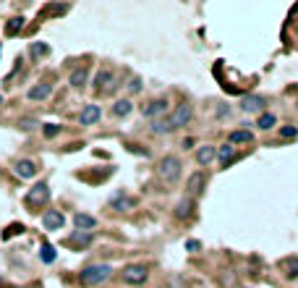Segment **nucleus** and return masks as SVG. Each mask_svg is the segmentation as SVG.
I'll list each match as a JSON object with an SVG mask.
<instances>
[{"mask_svg":"<svg viewBox=\"0 0 298 288\" xmlns=\"http://www.w3.org/2000/svg\"><path fill=\"white\" fill-rule=\"evenodd\" d=\"M280 267L285 270L288 278H298V257H288V259H283Z\"/></svg>","mask_w":298,"mask_h":288,"instance_id":"obj_23","label":"nucleus"},{"mask_svg":"<svg viewBox=\"0 0 298 288\" xmlns=\"http://www.w3.org/2000/svg\"><path fill=\"white\" fill-rule=\"evenodd\" d=\"M131 110H134V102H131V100H115V105H113L110 113H113L115 118H126Z\"/></svg>","mask_w":298,"mask_h":288,"instance_id":"obj_20","label":"nucleus"},{"mask_svg":"<svg viewBox=\"0 0 298 288\" xmlns=\"http://www.w3.org/2000/svg\"><path fill=\"white\" fill-rule=\"evenodd\" d=\"M165 113H167V100H152V102H147V105H142V115L149 118V120L162 118Z\"/></svg>","mask_w":298,"mask_h":288,"instance_id":"obj_5","label":"nucleus"},{"mask_svg":"<svg viewBox=\"0 0 298 288\" xmlns=\"http://www.w3.org/2000/svg\"><path fill=\"white\" fill-rule=\"evenodd\" d=\"M40 259L45 265H52L55 262V249L50 246V244H42V249H40Z\"/></svg>","mask_w":298,"mask_h":288,"instance_id":"obj_24","label":"nucleus"},{"mask_svg":"<svg viewBox=\"0 0 298 288\" xmlns=\"http://www.w3.org/2000/svg\"><path fill=\"white\" fill-rule=\"evenodd\" d=\"M110 207H113L115 212H128V210L136 207V199H134V197H126L123 191H118L115 197L110 199Z\"/></svg>","mask_w":298,"mask_h":288,"instance_id":"obj_10","label":"nucleus"},{"mask_svg":"<svg viewBox=\"0 0 298 288\" xmlns=\"http://www.w3.org/2000/svg\"><path fill=\"white\" fill-rule=\"evenodd\" d=\"M191 115H194V110H191L189 102H181V105H175V110L170 113V123H173V128L186 126V123L191 120Z\"/></svg>","mask_w":298,"mask_h":288,"instance_id":"obj_4","label":"nucleus"},{"mask_svg":"<svg viewBox=\"0 0 298 288\" xmlns=\"http://www.w3.org/2000/svg\"><path fill=\"white\" fill-rule=\"evenodd\" d=\"M194 210H197V204H194V199L189 197V199H181L178 204H175V218H191L194 215Z\"/></svg>","mask_w":298,"mask_h":288,"instance_id":"obj_15","label":"nucleus"},{"mask_svg":"<svg viewBox=\"0 0 298 288\" xmlns=\"http://www.w3.org/2000/svg\"><path fill=\"white\" fill-rule=\"evenodd\" d=\"M99 118H102L99 105H84L81 113H79V123H81V126H92V123H97Z\"/></svg>","mask_w":298,"mask_h":288,"instance_id":"obj_9","label":"nucleus"},{"mask_svg":"<svg viewBox=\"0 0 298 288\" xmlns=\"http://www.w3.org/2000/svg\"><path fill=\"white\" fill-rule=\"evenodd\" d=\"M87 79H89V71H87V68H76V71L71 73V87L81 89L84 84H87Z\"/></svg>","mask_w":298,"mask_h":288,"instance_id":"obj_22","label":"nucleus"},{"mask_svg":"<svg viewBox=\"0 0 298 288\" xmlns=\"http://www.w3.org/2000/svg\"><path fill=\"white\" fill-rule=\"evenodd\" d=\"M29 53H32V58H42V55L50 53V48H48V45H42V42H34L29 48Z\"/></svg>","mask_w":298,"mask_h":288,"instance_id":"obj_27","label":"nucleus"},{"mask_svg":"<svg viewBox=\"0 0 298 288\" xmlns=\"http://www.w3.org/2000/svg\"><path fill=\"white\" fill-rule=\"evenodd\" d=\"M52 95V84H37V87H32L29 92H26V97H29V100H48Z\"/></svg>","mask_w":298,"mask_h":288,"instance_id":"obj_16","label":"nucleus"},{"mask_svg":"<svg viewBox=\"0 0 298 288\" xmlns=\"http://www.w3.org/2000/svg\"><path fill=\"white\" fill-rule=\"evenodd\" d=\"M217 160H220L222 165H230L233 160H236V147H233L230 142L222 144V147H217Z\"/></svg>","mask_w":298,"mask_h":288,"instance_id":"obj_19","label":"nucleus"},{"mask_svg":"<svg viewBox=\"0 0 298 288\" xmlns=\"http://www.w3.org/2000/svg\"><path fill=\"white\" fill-rule=\"evenodd\" d=\"M21 29H24V18L18 16V18H11V24L5 26V34H8V37H13L16 32H21Z\"/></svg>","mask_w":298,"mask_h":288,"instance_id":"obj_26","label":"nucleus"},{"mask_svg":"<svg viewBox=\"0 0 298 288\" xmlns=\"http://www.w3.org/2000/svg\"><path fill=\"white\" fill-rule=\"evenodd\" d=\"M296 108H298V105H296Z\"/></svg>","mask_w":298,"mask_h":288,"instance_id":"obj_36","label":"nucleus"},{"mask_svg":"<svg viewBox=\"0 0 298 288\" xmlns=\"http://www.w3.org/2000/svg\"><path fill=\"white\" fill-rule=\"evenodd\" d=\"M123 281L128 286H142L147 281V267L144 265H128L123 270Z\"/></svg>","mask_w":298,"mask_h":288,"instance_id":"obj_6","label":"nucleus"},{"mask_svg":"<svg viewBox=\"0 0 298 288\" xmlns=\"http://www.w3.org/2000/svg\"><path fill=\"white\" fill-rule=\"evenodd\" d=\"M58 131H60V126H55V123H45V136H48V139L58 136Z\"/></svg>","mask_w":298,"mask_h":288,"instance_id":"obj_32","label":"nucleus"},{"mask_svg":"<svg viewBox=\"0 0 298 288\" xmlns=\"http://www.w3.org/2000/svg\"><path fill=\"white\" fill-rule=\"evenodd\" d=\"M71 241H73V244H81V246H89L92 244V233H73Z\"/></svg>","mask_w":298,"mask_h":288,"instance_id":"obj_28","label":"nucleus"},{"mask_svg":"<svg viewBox=\"0 0 298 288\" xmlns=\"http://www.w3.org/2000/svg\"><path fill=\"white\" fill-rule=\"evenodd\" d=\"M110 273H113V267L110 265H89V267H84V270L79 273V281L84 286H99V283H105Z\"/></svg>","mask_w":298,"mask_h":288,"instance_id":"obj_1","label":"nucleus"},{"mask_svg":"<svg viewBox=\"0 0 298 288\" xmlns=\"http://www.w3.org/2000/svg\"><path fill=\"white\" fill-rule=\"evenodd\" d=\"M0 105H3V97H0Z\"/></svg>","mask_w":298,"mask_h":288,"instance_id":"obj_35","label":"nucleus"},{"mask_svg":"<svg viewBox=\"0 0 298 288\" xmlns=\"http://www.w3.org/2000/svg\"><path fill=\"white\" fill-rule=\"evenodd\" d=\"M48 199H50V186H48L45 181L34 183V186L29 189V194H26V204H29V207H37V204H48Z\"/></svg>","mask_w":298,"mask_h":288,"instance_id":"obj_3","label":"nucleus"},{"mask_svg":"<svg viewBox=\"0 0 298 288\" xmlns=\"http://www.w3.org/2000/svg\"><path fill=\"white\" fill-rule=\"evenodd\" d=\"M186 249H189V252H197V249H199V241H186Z\"/></svg>","mask_w":298,"mask_h":288,"instance_id":"obj_33","label":"nucleus"},{"mask_svg":"<svg viewBox=\"0 0 298 288\" xmlns=\"http://www.w3.org/2000/svg\"><path fill=\"white\" fill-rule=\"evenodd\" d=\"M73 223H76V228H79V230H84V233H87V230H92V228L97 226V218L84 215V212H76V215H73Z\"/></svg>","mask_w":298,"mask_h":288,"instance_id":"obj_18","label":"nucleus"},{"mask_svg":"<svg viewBox=\"0 0 298 288\" xmlns=\"http://www.w3.org/2000/svg\"><path fill=\"white\" fill-rule=\"evenodd\" d=\"M16 126H21L24 131H32V128H37V126H40V123H37V120H32V118H21V120H18Z\"/></svg>","mask_w":298,"mask_h":288,"instance_id":"obj_30","label":"nucleus"},{"mask_svg":"<svg viewBox=\"0 0 298 288\" xmlns=\"http://www.w3.org/2000/svg\"><path fill=\"white\" fill-rule=\"evenodd\" d=\"M262 108H264V97H259V95H246L241 100V110L244 113H259Z\"/></svg>","mask_w":298,"mask_h":288,"instance_id":"obj_11","label":"nucleus"},{"mask_svg":"<svg viewBox=\"0 0 298 288\" xmlns=\"http://www.w3.org/2000/svg\"><path fill=\"white\" fill-rule=\"evenodd\" d=\"M42 226L48 230H60L66 226V218H63V212H58V210H48L42 215Z\"/></svg>","mask_w":298,"mask_h":288,"instance_id":"obj_8","label":"nucleus"},{"mask_svg":"<svg viewBox=\"0 0 298 288\" xmlns=\"http://www.w3.org/2000/svg\"><path fill=\"white\" fill-rule=\"evenodd\" d=\"M95 84H97V89H102V92H113V89H115V79H113V73L105 68V71H97Z\"/></svg>","mask_w":298,"mask_h":288,"instance_id":"obj_12","label":"nucleus"},{"mask_svg":"<svg viewBox=\"0 0 298 288\" xmlns=\"http://www.w3.org/2000/svg\"><path fill=\"white\" fill-rule=\"evenodd\" d=\"M13 171H16L18 178H34L37 175V163L34 160H18Z\"/></svg>","mask_w":298,"mask_h":288,"instance_id":"obj_14","label":"nucleus"},{"mask_svg":"<svg viewBox=\"0 0 298 288\" xmlns=\"http://www.w3.org/2000/svg\"><path fill=\"white\" fill-rule=\"evenodd\" d=\"M259 128H262V131H269V128L275 126V115L272 113H262L259 115V123H256Z\"/></svg>","mask_w":298,"mask_h":288,"instance_id":"obj_25","label":"nucleus"},{"mask_svg":"<svg viewBox=\"0 0 298 288\" xmlns=\"http://www.w3.org/2000/svg\"><path fill=\"white\" fill-rule=\"evenodd\" d=\"M170 288H186V286H183L181 278H173V281H170Z\"/></svg>","mask_w":298,"mask_h":288,"instance_id":"obj_34","label":"nucleus"},{"mask_svg":"<svg viewBox=\"0 0 298 288\" xmlns=\"http://www.w3.org/2000/svg\"><path fill=\"white\" fill-rule=\"evenodd\" d=\"M181 160L175 155H167V157H162L160 160V178L165 181V183H175L181 178Z\"/></svg>","mask_w":298,"mask_h":288,"instance_id":"obj_2","label":"nucleus"},{"mask_svg":"<svg viewBox=\"0 0 298 288\" xmlns=\"http://www.w3.org/2000/svg\"><path fill=\"white\" fill-rule=\"evenodd\" d=\"M248 142H254V134L246 131V128H241V131H233L230 134V144L236 147V144H248Z\"/></svg>","mask_w":298,"mask_h":288,"instance_id":"obj_21","label":"nucleus"},{"mask_svg":"<svg viewBox=\"0 0 298 288\" xmlns=\"http://www.w3.org/2000/svg\"><path fill=\"white\" fill-rule=\"evenodd\" d=\"M280 136L283 139H296L298 136V126H283L280 128Z\"/></svg>","mask_w":298,"mask_h":288,"instance_id":"obj_29","label":"nucleus"},{"mask_svg":"<svg viewBox=\"0 0 298 288\" xmlns=\"http://www.w3.org/2000/svg\"><path fill=\"white\" fill-rule=\"evenodd\" d=\"M212 160H217V147L201 144L199 150H197V163H199V165H209Z\"/></svg>","mask_w":298,"mask_h":288,"instance_id":"obj_13","label":"nucleus"},{"mask_svg":"<svg viewBox=\"0 0 298 288\" xmlns=\"http://www.w3.org/2000/svg\"><path fill=\"white\" fill-rule=\"evenodd\" d=\"M128 92H131V95H136V92H142V79H139V76H134L131 81H128Z\"/></svg>","mask_w":298,"mask_h":288,"instance_id":"obj_31","label":"nucleus"},{"mask_svg":"<svg viewBox=\"0 0 298 288\" xmlns=\"http://www.w3.org/2000/svg\"><path fill=\"white\" fill-rule=\"evenodd\" d=\"M204 186H207V175H204L201 171H197V173H191V175H189L186 191H189V197L194 199V197H199V194L204 191Z\"/></svg>","mask_w":298,"mask_h":288,"instance_id":"obj_7","label":"nucleus"},{"mask_svg":"<svg viewBox=\"0 0 298 288\" xmlns=\"http://www.w3.org/2000/svg\"><path fill=\"white\" fill-rule=\"evenodd\" d=\"M149 131L157 134V136H165V134H170L173 131V123H170V118H157L152 120V126H149Z\"/></svg>","mask_w":298,"mask_h":288,"instance_id":"obj_17","label":"nucleus"}]
</instances>
